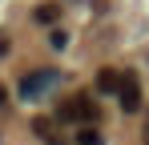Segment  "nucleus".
Segmentation results:
<instances>
[{"label": "nucleus", "instance_id": "nucleus-1", "mask_svg": "<svg viewBox=\"0 0 149 145\" xmlns=\"http://www.w3.org/2000/svg\"><path fill=\"white\" fill-rule=\"evenodd\" d=\"M101 117V109H97V101H89L85 93H77L69 97L65 105H61V121H81V125H89V121H97Z\"/></svg>", "mask_w": 149, "mask_h": 145}, {"label": "nucleus", "instance_id": "nucleus-2", "mask_svg": "<svg viewBox=\"0 0 149 145\" xmlns=\"http://www.w3.org/2000/svg\"><path fill=\"white\" fill-rule=\"evenodd\" d=\"M56 81H61L56 69H36V72H28L24 81H20V97H24V101H40Z\"/></svg>", "mask_w": 149, "mask_h": 145}, {"label": "nucleus", "instance_id": "nucleus-3", "mask_svg": "<svg viewBox=\"0 0 149 145\" xmlns=\"http://www.w3.org/2000/svg\"><path fill=\"white\" fill-rule=\"evenodd\" d=\"M117 101H121L125 113H141V81H137V72H121V81H117Z\"/></svg>", "mask_w": 149, "mask_h": 145}, {"label": "nucleus", "instance_id": "nucleus-4", "mask_svg": "<svg viewBox=\"0 0 149 145\" xmlns=\"http://www.w3.org/2000/svg\"><path fill=\"white\" fill-rule=\"evenodd\" d=\"M117 81H121L117 69H101L97 72V89H101V93H117Z\"/></svg>", "mask_w": 149, "mask_h": 145}, {"label": "nucleus", "instance_id": "nucleus-5", "mask_svg": "<svg viewBox=\"0 0 149 145\" xmlns=\"http://www.w3.org/2000/svg\"><path fill=\"white\" fill-rule=\"evenodd\" d=\"M32 129H36V137H40V141H49V145H56V133H52L56 125H52L49 117H36V121H32Z\"/></svg>", "mask_w": 149, "mask_h": 145}, {"label": "nucleus", "instance_id": "nucleus-6", "mask_svg": "<svg viewBox=\"0 0 149 145\" xmlns=\"http://www.w3.org/2000/svg\"><path fill=\"white\" fill-rule=\"evenodd\" d=\"M73 145H105V137H101L97 129H93V121H89L85 129H77V141Z\"/></svg>", "mask_w": 149, "mask_h": 145}, {"label": "nucleus", "instance_id": "nucleus-7", "mask_svg": "<svg viewBox=\"0 0 149 145\" xmlns=\"http://www.w3.org/2000/svg\"><path fill=\"white\" fill-rule=\"evenodd\" d=\"M56 16H61V8H56V4H40V8H36V20H40V24H52Z\"/></svg>", "mask_w": 149, "mask_h": 145}, {"label": "nucleus", "instance_id": "nucleus-8", "mask_svg": "<svg viewBox=\"0 0 149 145\" xmlns=\"http://www.w3.org/2000/svg\"><path fill=\"white\" fill-rule=\"evenodd\" d=\"M49 45L52 48H65V45H69V32H65V28H52V32H49Z\"/></svg>", "mask_w": 149, "mask_h": 145}, {"label": "nucleus", "instance_id": "nucleus-9", "mask_svg": "<svg viewBox=\"0 0 149 145\" xmlns=\"http://www.w3.org/2000/svg\"><path fill=\"white\" fill-rule=\"evenodd\" d=\"M4 52H8V36L0 32V56H4Z\"/></svg>", "mask_w": 149, "mask_h": 145}, {"label": "nucleus", "instance_id": "nucleus-10", "mask_svg": "<svg viewBox=\"0 0 149 145\" xmlns=\"http://www.w3.org/2000/svg\"><path fill=\"white\" fill-rule=\"evenodd\" d=\"M4 105H8V89L0 85V109H4Z\"/></svg>", "mask_w": 149, "mask_h": 145}, {"label": "nucleus", "instance_id": "nucleus-11", "mask_svg": "<svg viewBox=\"0 0 149 145\" xmlns=\"http://www.w3.org/2000/svg\"><path fill=\"white\" fill-rule=\"evenodd\" d=\"M145 145H149V117H145Z\"/></svg>", "mask_w": 149, "mask_h": 145}]
</instances>
